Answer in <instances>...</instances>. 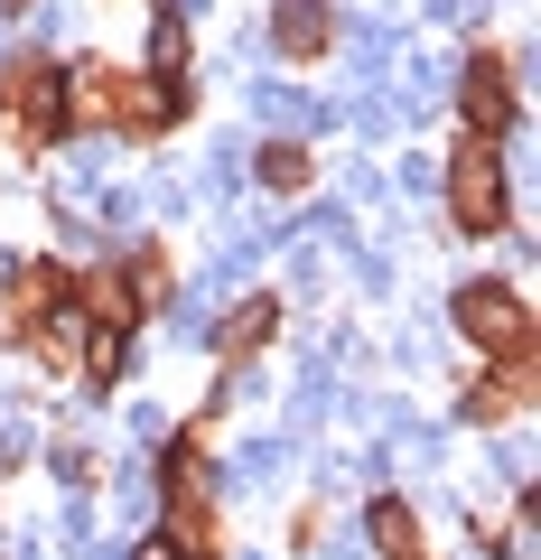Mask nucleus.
Returning <instances> with one entry per match:
<instances>
[{
    "mask_svg": "<svg viewBox=\"0 0 541 560\" xmlns=\"http://www.w3.org/2000/svg\"><path fill=\"white\" fill-rule=\"evenodd\" d=\"M458 327L485 346V355H514V364H522V327H532V318H522L514 290H495V280H467V290H458Z\"/></svg>",
    "mask_w": 541,
    "mask_h": 560,
    "instance_id": "nucleus-1",
    "label": "nucleus"
},
{
    "mask_svg": "<svg viewBox=\"0 0 541 560\" xmlns=\"http://www.w3.org/2000/svg\"><path fill=\"white\" fill-rule=\"evenodd\" d=\"M448 197H458V224H467V234H495V224H504V168H495L485 140H467V150H458Z\"/></svg>",
    "mask_w": 541,
    "mask_h": 560,
    "instance_id": "nucleus-2",
    "label": "nucleus"
},
{
    "mask_svg": "<svg viewBox=\"0 0 541 560\" xmlns=\"http://www.w3.org/2000/svg\"><path fill=\"white\" fill-rule=\"evenodd\" d=\"M327 38H337L327 0H281V47H290V57H318Z\"/></svg>",
    "mask_w": 541,
    "mask_h": 560,
    "instance_id": "nucleus-3",
    "label": "nucleus"
},
{
    "mask_svg": "<svg viewBox=\"0 0 541 560\" xmlns=\"http://www.w3.org/2000/svg\"><path fill=\"white\" fill-rule=\"evenodd\" d=\"M467 121H477V140L504 121V66H477V75H467Z\"/></svg>",
    "mask_w": 541,
    "mask_h": 560,
    "instance_id": "nucleus-4",
    "label": "nucleus"
},
{
    "mask_svg": "<svg viewBox=\"0 0 541 560\" xmlns=\"http://www.w3.org/2000/svg\"><path fill=\"white\" fill-rule=\"evenodd\" d=\"M374 541H383V560H421V523L401 504H374Z\"/></svg>",
    "mask_w": 541,
    "mask_h": 560,
    "instance_id": "nucleus-5",
    "label": "nucleus"
},
{
    "mask_svg": "<svg viewBox=\"0 0 541 560\" xmlns=\"http://www.w3.org/2000/svg\"><path fill=\"white\" fill-rule=\"evenodd\" d=\"M271 318H281V308H271V300L234 308V318H224V346H261V337H271Z\"/></svg>",
    "mask_w": 541,
    "mask_h": 560,
    "instance_id": "nucleus-6",
    "label": "nucleus"
},
{
    "mask_svg": "<svg viewBox=\"0 0 541 560\" xmlns=\"http://www.w3.org/2000/svg\"><path fill=\"white\" fill-rule=\"evenodd\" d=\"M261 168H271V187H281V197H290V187H308V150H271Z\"/></svg>",
    "mask_w": 541,
    "mask_h": 560,
    "instance_id": "nucleus-7",
    "label": "nucleus"
}]
</instances>
